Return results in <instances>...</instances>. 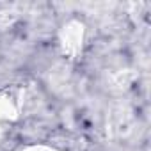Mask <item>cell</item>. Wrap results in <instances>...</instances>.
Segmentation results:
<instances>
[{"label":"cell","mask_w":151,"mask_h":151,"mask_svg":"<svg viewBox=\"0 0 151 151\" xmlns=\"http://www.w3.org/2000/svg\"><path fill=\"white\" fill-rule=\"evenodd\" d=\"M25 103V89L13 86L0 89V137L20 119Z\"/></svg>","instance_id":"1"},{"label":"cell","mask_w":151,"mask_h":151,"mask_svg":"<svg viewBox=\"0 0 151 151\" xmlns=\"http://www.w3.org/2000/svg\"><path fill=\"white\" fill-rule=\"evenodd\" d=\"M59 48L68 59H77L84 50L86 41V25L78 18L68 20L59 30Z\"/></svg>","instance_id":"2"},{"label":"cell","mask_w":151,"mask_h":151,"mask_svg":"<svg viewBox=\"0 0 151 151\" xmlns=\"http://www.w3.org/2000/svg\"><path fill=\"white\" fill-rule=\"evenodd\" d=\"M16 151H57L55 147L52 146H45V144H36V146H25V147H20Z\"/></svg>","instance_id":"3"}]
</instances>
